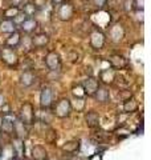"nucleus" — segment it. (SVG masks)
<instances>
[{"mask_svg":"<svg viewBox=\"0 0 151 160\" xmlns=\"http://www.w3.org/2000/svg\"><path fill=\"white\" fill-rule=\"evenodd\" d=\"M3 120H4V116H3V113H0V126H2Z\"/></svg>","mask_w":151,"mask_h":160,"instance_id":"nucleus-34","label":"nucleus"},{"mask_svg":"<svg viewBox=\"0 0 151 160\" xmlns=\"http://www.w3.org/2000/svg\"><path fill=\"white\" fill-rule=\"evenodd\" d=\"M45 62V66L49 71H52V69H57L60 67V64H61V56H60V53L56 52V51H50L47 53V56L44 59Z\"/></svg>","mask_w":151,"mask_h":160,"instance_id":"nucleus-8","label":"nucleus"},{"mask_svg":"<svg viewBox=\"0 0 151 160\" xmlns=\"http://www.w3.org/2000/svg\"><path fill=\"white\" fill-rule=\"evenodd\" d=\"M95 102L98 103H109L110 102V91L106 87H98V89L93 95Z\"/></svg>","mask_w":151,"mask_h":160,"instance_id":"nucleus-14","label":"nucleus"},{"mask_svg":"<svg viewBox=\"0 0 151 160\" xmlns=\"http://www.w3.org/2000/svg\"><path fill=\"white\" fill-rule=\"evenodd\" d=\"M130 98H133V92L130 91V89H122V91L118 92V99L121 102H126V100H129Z\"/></svg>","mask_w":151,"mask_h":160,"instance_id":"nucleus-26","label":"nucleus"},{"mask_svg":"<svg viewBox=\"0 0 151 160\" xmlns=\"http://www.w3.org/2000/svg\"><path fill=\"white\" fill-rule=\"evenodd\" d=\"M19 12H20L19 7L12 6V7H9V8H7L6 11H4V18H6V19H11V20H12Z\"/></svg>","mask_w":151,"mask_h":160,"instance_id":"nucleus-24","label":"nucleus"},{"mask_svg":"<svg viewBox=\"0 0 151 160\" xmlns=\"http://www.w3.org/2000/svg\"><path fill=\"white\" fill-rule=\"evenodd\" d=\"M81 86H82L85 96L93 98V95L95 93V91H97L98 87H99V82H98V79L90 76V78H88L86 80H85V82L81 84Z\"/></svg>","mask_w":151,"mask_h":160,"instance_id":"nucleus-6","label":"nucleus"},{"mask_svg":"<svg viewBox=\"0 0 151 160\" xmlns=\"http://www.w3.org/2000/svg\"><path fill=\"white\" fill-rule=\"evenodd\" d=\"M21 44V38H20V33L17 31H13L12 33H9V36L6 40V46L11 47V48H16Z\"/></svg>","mask_w":151,"mask_h":160,"instance_id":"nucleus-19","label":"nucleus"},{"mask_svg":"<svg viewBox=\"0 0 151 160\" xmlns=\"http://www.w3.org/2000/svg\"><path fill=\"white\" fill-rule=\"evenodd\" d=\"M70 106H72V109H74V111L82 112L85 109V106H86L85 98H74L73 102H70Z\"/></svg>","mask_w":151,"mask_h":160,"instance_id":"nucleus-22","label":"nucleus"},{"mask_svg":"<svg viewBox=\"0 0 151 160\" xmlns=\"http://www.w3.org/2000/svg\"><path fill=\"white\" fill-rule=\"evenodd\" d=\"M80 146H81V142H80V140L72 139V140H68V142H65L62 144L61 151L66 152V153H76L80 149Z\"/></svg>","mask_w":151,"mask_h":160,"instance_id":"nucleus-13","label":"nucleus"},{"mask_svg":"<svg viewBox=\"0 0 151 160\" xmlns=\"http://www.w3.org/2000/svg\"><path fill=\"white\" fill-rule=\"evenodd\" d=\"M138 108H139V104L134 98H130L129 100L123 102V111H125V113H134V112L138 111Z\"/></svg>","mask_w":151,"mask_h":160,"instance_id":"nucleus-21","label":"nucleus"},{"mask_svg":"<svg viewBox=\"0 0 151 160\" xmlns=\"http://www.w3.org/2000/svg\"><path fill=\"white\" fill-rule=\"evenodd\" d=\"M94 3H95V4H97V6H98V7H102V6H103V4H105V3H106V0H94Z\"/></svg>","mask_w":151,"mask_h":160,"instance_id":"nucleus-31","label":"nucleus"},{"mask_svg":"<svg viewBox=\"0 0 151 160\" xmlns=\"http://www.w3.org/2000/svg\"><path fill=\"white\" fill-rule=\"evenodd\" d=\"M0 60H2L4 64H7L8 67L15 68V67H17V64H19V55L15 51V48L6 46L0 49Z\"/></svg>","mask_w":151,"mask_h":160,"instance_id":"nucleus-2","label":"nucleus"},{"mask_svg":"<svg viewBox=\"0 0 151 160\" xmlns=\"http://www.w3.org/2000/svg\"><path fill=\"white\" fill-rule=\"evenodd\" d=\"M11 2H12V4H13V6H15V7H17V6H19V4H20V3H21V0H11Z\"/></svg>","mask_w":151,"mask_h":160,"instance_id":"nucleus-32","label":"nucleus"},{"mask_svg":"<svg viewBox=\"0 0 151 160\" xmlns=\"http://www.w3.org/2000/svg\"><path fill=\"white\" fill-rule=\"evenodd\" d=\"M48 43H49V36L45 32H39L31 38V44L33 48H43L48 46Z\"/></svg>","mask_w":151,"mask_h":160,"instance_id":"nucleus-9","label":"nucleus"},{"mask_svg":"<svg viewBox=\"0 0 151 160\" xmlns=\"http://www.w3.org/2000/svg\"><path fill=\"white\" fill-rule=\"evenodd\" d=\"M34 108L32 106V103H24L20 107L19 111V120L25 126H31V124L34 123Z\"/></svg>","mask_w":151,"mask_h":160,"instance_id":"nucleus-3","label":"nucleus"},{"mask_svg":"<svg viewBox=\"0 0 151 160\" xmlns=\"http://www.w3.org/2000/svg\"><path fill=\"white\" fill-rule=\"evenodd\" d=\"M19 82L23 87L28 88V87H31L34 84V82H36V76H34V73L32 71H24L21 75H20Z\"/></svg>","mask_w":151,"mask_h":160,"instance_id":"nucleus-12","label":"nucleus"},{"mask_svg":"<svg viewBox=\"0 0 151 160\" xmlns=\"http://www.w3.org/2000/svg\"><path fill=\"white\" fill-rule=\"evenodd\" d=\"M105 42H106V36L99 29H94L90 33V46L93 47V49H97V51L102 49L105 46Z\"/></svg>","mask_w":151,"mask_h":160,"instance_id":"nucleus-5","label":"nucleus"},{"mask_svg":"<svg viewBox=\"0 0 151 160\" xmlns=\"http://www.w3.org/2000/svg\"><path fill=\"white\" fill-rule=\"evenodd\" d=\"M117 75H115V71L113 68H108V69H102L99 73V80L102 82L103 84H113Z\"/></svg>","mask_w":151,"mask_h":160,"instance_id":"nucleus-16","label":"nucleus"},{"mask_svg":"<svg viewBox=\"0 0 151 160\" xmlns=\"http://www.w3.org/2000/svg\"><path fill=\"white\" fill-rule=\"evenodd\" d=\"M73 13H74V8L70 3H66V2H62L61 4H58V11H57V15L60 20L62 22H68L73 18Z\"/></svg>","mask_w":151,"mask_h":160,"instance_id":"nucleus-7","label":"nucleus"},{"mask_svg":"<svg viewBox=\"0 0 151 160\" xmlns=\"http://www.w3.org/2000/svg\"><path fill=\"white\" fill-rule=\"evenodd\" d=\"M85 123L89 128L99 127V115L95 111H88L85 113Z\"/></svg>","mask_w":151,"mask_h":160,"instance_id":"nucleus-15","label":"nucleus"},{"mask_svg":"<svg viewBox=\"0 0 151 160\" xmlns=\"http://www.w3.org/2000/svg\"><path fill=\"white\" fill-rule=\"evenodd\" d=\"M19 26H20V29H21L23 32L32 33V32H34V29L37 28L39 23H37V20H34L33 18H25Z\"/></svg>","mask_w":151,"mask_h":160,"instance_id":"nucleus-11","label":"nucleus"},{"mask_svg":"<svg viewBox=\"0 0 151 160\" xmlns=\"http://www.w3.org/2000/svg\"><path fill=\"white\" fill-rule=\"evenodd\" d=\"M52 2H53V3H56L57 6H58V4H61L62 2H65V0H52Z\"/></svg>","mask_w":151,"mask_h":160,"instance_id":"nucleus-33","label":"nucleus"},{"mask_svg":"<svg viewBox=\"0 0 151 160\" xmlns=\"http://www.w3.org/2000/svg\"><path fill=\"white\" fill-rule=\"evenodd\" d=\"M36 11H37V8H36V6L34 4H32V3H27L24 6V9H23V12L27 15L28 18H32L34 13H36Z\"/></svg>","mask_w":151,"mask_h":160,"instance_id":"nucleus-25","label":"nucleus"},{"mask_svg":"<svg viewBox=\"0 0 151 160\" xmlns=\"http://www.w3.org/2000/svg\"><path fill=\"white\" fill-rule=\"evenodd\" d=\"M53 116L58 119H66L72 113V106H70V100L68 98H61L53 107Z\"/></svg>","mask_w":151,"mask_h":160,"instance_id":"nucleus-1","label":"nucleus"},{"mask_svg":"<svg viewBox=\"0 0 151 160\" xmlns=\"http://www.w3.org/2000/svg\"><path fill=\"white\" fill-rule=\"evenodd\" d=\"M109 36L112 39V42L114 43H119L121 40L125 38V29L121 24H114V26L110 27V31H109Z\"/></svg>","mask_w":151,"mask_h":160,"instance_id":"nucleus-10","label":"nucleus"},{"mask_svg":"<svg viewBox=\"0 0 151 160\" xmlns=\"http://www.w3.org/2000/svg\"><path fill=\"white\" fill-rule=\"evenodd\" d=\"M53 106V89L50 87H44L40 92V107L41 109H49Z\"/></svg>","mask_w":151,"mask_h":160,"instance_id":"nucleus-4","label":"nucleus"},{"mask_svg":"<svg viewBox=\"0 0 151 160\" xmlns=\"http://www.w3.org/2000/svg\"><path fill=\"white\" fill-rule=\"evenodd\" d=\"M0 129H2L4 133H7V135L13 133V122H11V120H8V119L4 118L2 126H0Z\"/></svg>","mask_w":151,"mask_h":160,"instance_id":"nucleus-23","label":"nucleus"},{"mask_svg":"<svg viewBox=\"0 0 151 160\" xmlns=\"http://www.w3.org/2000/svg\"><path fill=\"white\" fill-rule=\"evenodd\" d=\"M69 60L70 62H76V60H78V55L76 52H70L69 53Z\"/></svg>","mask_w":151,"mask_h":160,"instance_id":"nucleus-30","label":"nucleus"},{"mask_svg":"<svg viewBox=\"0 0 151 160\" xmlns=\"http://www.w3.org/2000/svg\"><path fill=\"white\" fill-rule=\"evenodd\" d=\"M135 15H137L138 22L143 23V20H144V18H143V11H135Z\"/></svg>","mask_w":151,"mask_h":160,"instance_id":"nucleus-28","label":"nucleus"},{"mask_svg":"<svg viewBox=\"0 0 151 160\" xmlns=\"http://www.w3.org/2000/svg\"><path fill=\"white\" fill-rule=\"evenodd\" d=\"M7 104V100H6V96L3 93H0V108H3L4 106Z\"/></svg>","mask_w":151,"mask_h":160,"instance_id":"nucleus-29","label":"nucleus"},{"mask_svg":"<svg viewBox=\"0 0 151 160\" xmlns=\"http://www.w3.org/2000/svg\"><path fill=\"white\" fill-rule=\"evenodd\" d=\"M109 62H110V66H112L113 69H122L126 66V59L122 56V55H118V53H114L109 58Z\"/></svg>","mask_w":151,"mask_h":160,"instance_id":"nucleus-18","label":"nucleus"},{"mask_svg":"<svg viewBox=\"0 0 151 160\" xmlns=\"http://www.w3.org/2000/svg\"><path fill=\"white\" fill-rule=\"evenodd\" d=\"M13 31H16V24L13 23V20L11 19H4L2 23H0V32L3 33H12Z\"/></svg>","mask_w":151,"mask_h":160,"instance_id":"nucleus-20","label":"nucleus"},{"mask_svg":"<svg viewBox=\"0 0 151 160\" xmlns=\"http://www.w3.org/2000/svg\"><path fill=\"white\" fill-rule=\"evenodd\" d=\"M32 159L33 160H48V151L43 146H33L32 147Z\"/></svg>","mask_w":151,"mask_h":160,"instance_id":"nucleus-17","label":"nucleus"},{"mask_svg":"<svg viewBox=\"0 0 151 160\" xmlns=\"http://www.w3.org/2000/svg\"><path fill=\"white\" fill-rule=\"evenodd\" d=\"M133 6L135 11H143L144 9V0H133Z\"/></svg>","mask_w":151,"mask_h":160,"instance_id":"nucleus-27","label":"nucleus"}]
</instances>
